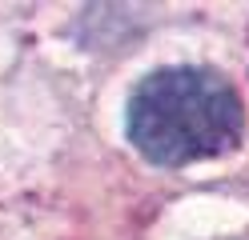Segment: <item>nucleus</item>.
Instances as JSON below:
<instances>
[{
    "instance_id": "f257e3e1",
    "label": "nucleus",
    "mask_w": 249,
    "mask_h": 240,
    "mask_svg": "<svg viewBox=\"0 0 249 240\" xmlns=\"http://www.w3.org/2000/svg\"><path fill=\"white\" fill-rule=\"evenodd\" d=\"M241 96L205 64H173L149 72L133 88L124 120L133 148L165 168L229 152L241 140Z\"/></svg>"
}]
</instances>
